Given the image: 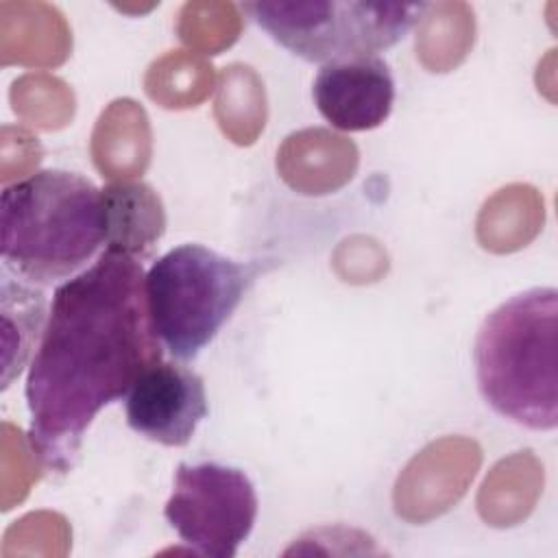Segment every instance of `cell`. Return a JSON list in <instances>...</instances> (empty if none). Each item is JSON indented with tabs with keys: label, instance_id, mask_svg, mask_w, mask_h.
<instances>
[{
	"label": "cell",
	"instance_id": "ba28073f",
	"mask_svg": "<svg viewBox=\"0 0 558 558\" xmlns=\"http://www.w3.org/2000/svg\"><path fill=\"white\" fill-rule=\"evenodd\" d=\"M312 98L338 131H371L384 124L395 102V78L381 57H357L320 65Z\"/></svg>",
	"mask_w": 558,
	"mask_h": 558
},
{
	"label": "cell",
	"instance_id": "8992f818",
	"mask_svg": "<svg viewBox=\"0 0 558 558\" xmlns=\"http://www.w3.org/2000/svg\"><path fill=\"white\" fill-rule=\"evenodd\" d=\"M163 517L194 554L233 558L257 519L255 486L229 464L181 462Z\"/></svg>",
	"mask_w": 558,
	"mask_h": 558
},
{
	"label": "cell",
	"instance_id": "9c48e42d",
	"mask_svg": "<svg viewBox=\"0 0 558 558\" xmlns=\"http://www.w3.org/2000/svg\"><path fill=\"white\" fill-rule=\"evenodd\" d=\"M105 248L146 257L166 229L161 198L146 183H109L102 190Z\"/></svg>",
	"mask_w": 558,
	"mask_h": 558
},
{
	"label": "cell",
	"instance_id": "6da1fadb",
	"mask_svg": "<svg viewBox=\"0 0 558 558\" xmlns=\"http://www.w3.org/2000/svg\"><path fill=\"white\" fill-rule=\"evenodd\" d=\"M142 262L105 248L54 288L28 364V442L52 473L74 469L96 414L129 395L140 373L163 357L144 292Z\"/></svg>",
	"mask_w": 558,
	"mask_h": 558
},
{
	"label": "cell",
	"instance_id": "3957f363",
	"mask_svg": "<svg viewBox=\"0 0 558 558\" xmlns=\"http://www.w3.org/2000/svg\"><path fill=\"white\" fill-rule=\"evenodd\" d=\"M482 399L536 432L558 425V290L530 288L482 323L473 344Z\"/></svg>",
	"mask_w": 558,
	"mask_h": 558
},
{
	"label": "cell",
	"instance_id": "5b68a950",
	"mask_svg": "<svg viewBox=\"0 0 558 558\" xmlns=\"http://www.w3.org/2000/svg\"><path fill=\"white\" fill-rule=\"evenodd\" d=\"M429 9L427 2L259 0L244 11L288 52L310 63H333L399 44Z\"/></svg>",
	"mask_w": 558,
	"mask_h": 558
},
{
	"label": "cell",
	"instance_id": "52a82bcc",
	"mask_svg": "<svg viewBox=\"0 0 558 558\" xmlns=\"http://www.w3.org/2000/svg\"><path fill=\"white\" fill-rule=\"evenodd\" d=\"M129 427L166 447H183L207 416L203 377L181 362L157 360L146 366L124 397Z\"/></svg>",
	"mask_w": 558,
	"mask_h": 558
},
{
	"label": "cell",
	"instance_id": "277c9868",
	"mask_svg": "<svg viewBox=\"0 0 558 558\" xmlns=\"http://www.w3.org/2000/svg\"><path fill=\"white\" fill-rule=\"evenodd\" d=\"M259 264H242L203 244H179L144 277L153 331L179 362L194 360L240 305Z\"/></svg>",
	"mask_w": 558,
	"mask_h": 558
},
{
	"label": "cell",
	"instance_id": "7a4b0ae2",
	"mask_svg": "<svg viewBox=\"0 0 558 558\" xmlns=\"http://www.w3.org/2000/svg\"><path fill=\"white\" fill-rule=\"evenodd\" d=\"M0 231L4 272L37 288L72 279L105 246L102 192L76 172L37 170L4 185Z\"/></svg>",
	"mask_w": 558,
	"mask_h": 558
}]
</instances>
